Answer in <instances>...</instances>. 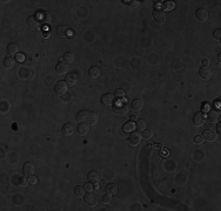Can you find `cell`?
Masks as SVG:
<instances>
[{
	"mask_svg": "<svg viewBox=\"0 0 221 211\" xmlns=\"http://www.w3.org/2000/svg\"><path fill=\"white\" fill-rule=\"evenodd\" d=\"M67 90H68V85L66 83V81H58L57 85L54 86V92L59 96L65 95L67 93Z\"/></svg>",
	"mask_w": 221,
	"mask_h": 211,
	"instance_id": "6da1fadb",
	"label": "cell"
},
{
	"mask_svg": "<svg viewBox=\"0 0 221 211\" xmlns=\"http://www.w3.org/2000/svg\"><path fill=\"white\" fill-rule=\"evenodd\" d=\"M153 18L157 21V24H164L166 21V13L164 9H154L153 11Z\"/></svg>",
	"mask_w": 221,
	"mask_h": 211,
	"instance_id": "7a4b0ae2",
	"label": "cell"
},
{
	"mask_svg": "<svg viewBox=\"0 0 221 211\" xmlns=\"http://www.w3.org/2000/svg\"><path fill=\"white\" fill-rule=\"evenodd\" d=\"M84 201H85V203H86L87 205H89V206H95V205L98 204L97 196L92 193V191H91V193H85V196H84Z\"/></svg>",
	"mask_w": 221,
	"mask_h": 211,
	"instance_id": "3957f363",
	"label": "cell"
},
{
	"mask_svg": "<svg viewBox=\"0 0 221 211\" xmlns=\"http://www.w3.org/2000/svg\"><path fill=\"white\" fill-rule=\"evenodd\" d=\"M114 101H115V96L113 94H111V93H106V94H104L101 96V103L104 106H106V107L113 106Z\"/></svg>",
	"mask_w": 221,
	"mask_h": 211,
	"instance_id": "277c9868",
	"label": "cell"
},
{
	"mask_svg": "<svg viewBox=\"0 0 221 211\" xmlns=\"http://www.w3.org/2000/svg\"><path fill=\"white\" fill-rule=\"evenodd\" d=\"M113 112H114L115 114L121 115V116H125V115L128 114V112H129V108H128V106H127V105L121 103V105L114 106V107H113Z\"/></svg>",
	"mask_w": 221,
	"mask_h": 211,
	"instance_id": "5b68a950",
	"label": "cell"
},
{
	"mask_svg": "<svg viewBox=\"0 0 221 211\" xmlns=\"http://www.w3.org/2000/svg\"><path fill=\"white\" fill-rule=\"evenodd\" d=\"M206 122V115L203 113H196L193 116V124L195 127H201Z\"/></svg>",
	"mask_w": 221,
	"mask_h": 211,
	"instance_id": "8992f818",
	"label": "cell"
},
{
	"mask_svg": "<svg viewBox=\"0 0 221 211\" xmlns=\"http://www.w3.org/2000/svg\"><path fill=\"white\" fill-rule=\"evenodd\" d=\"M142 135L139 132H133L131 135H129V139H128V142L129 144L132 146H138L140 142H141Z\"/></svg>",
	"mask_w": 221,
	"mask_h": 211,
	"instance_id": "52a82bcc",
	"label": "cell"
},
{
	"mask_svg": "<svg viewBox=\"0 0 221 211\" xmlns=\"http://www.w3.org/2000/svg\"><path fill=\"white\" fill-rule=\"evenodd\" d=\"M207 120L212 123L218 122V121L220 120V112H219L218 109H212V110H209L208 114H207Z\"/></svg>",
	"mask_w": 221,
	"mask_h": 211,
	"instance_id": "ba28073f",
	"label": "cell"
},
{
	"mask_svg": "<svg viewBox=\"0 0 221 211\" xmlns=\"http://www.w3.org/2000/svg\"><path fill=\"white\" fill-rule=\"evenodd\" d=\"M195 17L200 22H205L208 19V12L205 8H198L195 12Z\"/></svg>",
	"mask_w": 221,
	"mask_h": 211,
	"instance_id": "9c48e42d",
	"label": "cell"
},
{
	"mask_svg": "<svg viewBox=\"0 0 221 211\" xmlns=\"http://www.w3.org/2000/svg\"><path fill=\"white\" fill-rule=\"evenodd\" d=\"M22 171L25 176H33L36 174V166L33 163H25L24 167H22Z\"/></svg>",
	"mask_w": 221,
	"mask_h": 211,
	"instance_id": "30bf717a",
	"label": "cell"
},
{
	"mask_svg": "<svg viewBox=\"0 0 221 211\" xmlns=\"http://www.w3.org/2000/svg\"><path fill=\"white\" fill-rule=\"evenodd\" d=\"M68 70H70L68 63L65 61L59 62V63L55 66V72H57L58 74H66V73H68Z\"/></svg>",
	"mask_w": 221,
	"mask_h": 211,
	"instance_id": "8fae6325",
	"label": "cell"
},
{
	"mask_svg": "<svg viewBox=\"0 0 221 211\" xmlns=\"http://www.w3.org/2000/svg\"><path fill=\"white\" fill-rule=\"evenodd\" d=\"M202 137L205 141H208V142H214L216 140V134L211 130V129H206L205 132H202Z\"/></svg>",
	"mask_w": 221,
	"mask_h": 211,
	"instance_id": "7c38bea8",
	"label": "cell"
},
{
	"mask_svg": "<svg viewBox=\"0 0 221 211\" xmlns=\"http://www.w3.org/2000/svg\"><path fill=\"white\" fill-rule=\"evenodd\" d=\"M199 75H200L201 79L209 80L212 78V70H211V68H208V67H202V68H200V70H199Z\"/></svg>",
	"mask_w": 221,
	"mask_h": 211,
	"instance_id": "4fadbf2b",
	"label": "cell"
},
{
	"mask_svg": "<svg viewBox=\"0 0 221 211\" xmlns=\"http://www.w3.org/2000/svg\"><path fill=\"white\" fill-rule=\"evenodd\" d=\"M88 117H89V112L87 110H81L77 114V121L79 123H85L88 122Z\"/></svg>",
	"mask_w": 221,
	"mask_h": 211,
	"instance_id": "5bb4252c",
	"label": "cell"
},
{
	"mask_svg": "<svg viewBox=\"0 0 221 211\" xmlns=\"http://www.w3.org/2000/svg\"><path fill=\"white\" fill-rule=\"evenodd\" d=\"M88 181L91 183H94V184H98L100 181H101V175L95 171V170H93V171H91L88 174Z\"/></svg>",
	"mask_w": 221,
	"mask_h": 211,
	"instance_id": "9a60e30c",
	"label": "cell"
},
{
	"mask_svg": "<svg viewBox=\"0 0 221 211\" xmlns=\"http://www.w3.org/2000/svg\"><path fill=\"white\" fill-rule=\"evenodd\" d=\"M77 132L81 136H86L89 132V126L88 124H85V123H80L79 126L77 127Z\"/></svg>",
	"mask_w": 221,
	"mask_h": 211,
	"instance_id": "2e32d148",
	"label": "cell"
},
{
	"mask_svg": "<svg viewBox=\"0 0 221 211\" xmlns=\"http://www.w3.org/2000/svg\"><path fill=\"white\" fill-rule=\"evenodd\" d=\"M78 82V75L75 73H68L66 76V83L68 86H74Z\"/></svg>",
	"mask_w": 221,
	"mask_h": 211,
	"instance_id": "e0dca14e",
	"label": "cell"
},
{
	"mask_svg": "<svg viewBox=\"0 0 221 211\" xmlns=\"http://www.w3.org/2000/svg\"><path fill=\"white\" fill-rule=\"evenodd\" d=\"M61 132L65 136H71V135L74 134V127L72 126L71 123H66V124H64Z\"/></svg>",
	"mask_w": 221,
	"mask_h": 211,
	"instance_id": "ac0fdd59",
	"label": "cell"
},
{
	"mask_svg": "<svg viewBox=\"0 0 221 211\" xmlns=\"http://www.w3.org/2000/svg\"><path fill=\"white\" fill-rule=\"evenodd\" d=\"M14 66H16V60H14L11 55L6 56V58L4 59V67H5V68L12 69V68H14Z\"/></svg>",
	"mask_w": 221,
	"mask_h": 211,
	"instance_id": "d6986e66",
	"label": "cell"
},
{
	"mask_svg": "<svg viewBox=\"0 0 221 211\" xmlns=\"http://www.w3.org/2000/svg\"><path fill=\"white\" fill-rule=\"evenodd\" d=\"M142 107H143V103H142V101L140 99H135V100H133L132 103H131V109L134 110V112H139V110H141Z\"/></svg>",
	"mask_w": 221,
	"mask_h": 211,
	"instance_id": "ffe728a7",
	"label": "cell"
},
{
	"mask_svg": "<svg viewBox=\"0 0 221 211\" xmlns=\"http://www.w3.org/2000/svg\"><path fill=\"white\" fill-rule=\"evenodd\" d=\"M7 52L9 54L12 56V55H17L19 53V45L16 44V42H12L7 46Z\"/></svg>",
	"mask_w": 221,
	"mask_h": 211,
	"instance_id": "44dd1931",
	"label": "cell"
},
{
	"mask_svg": "<svg viewBox=\"0 0 221 211\" xmlns=\"http://www.w3.org/2000/svg\"><path fill=\"white\" fill-rule=\"evenodd\" d=\"M88 75L89 78H92V79H98L101 75V70H100L99 67H92L88 70Z\"/></svg>",
	"mask_w": 221,
	"mask_h": 211,
	"instance_id": "7402d4cb",
	"label": "cell"
},
{
	"mask_svg": "<svg viewBox=\"0 0 221 211\" xmlns=\"http://www.w3.org/2000/svg\"><path fill=\"white\" fill-rule=\"evenodd\" d=\"M135 128H136L135 123H134L132 120H131V121H128V122L125 123L124 127H123V130H124L125 132H133Z\"/></svg>",
	"mask_w": 221,
	"mask_h": 211,
	"instance_id": "603a6c76",
	"label": "cell"
},
{
	"mask_svg": "<svg viewBox=\"0 0 221 211\" xmlns=\"http://www.w3.org/2000/svg\"><path fill=\"white\" fill-rule=\"evenodd\" d=\"M27 24H28V26L29 27H33V28H36L40 25V21L38 20V18L36 17H28L27 19Z\"/></svg>",
	"mask_w": 221,
	"mask_h": 211,
	"instance_id": "cb8c5ba5",
	"label": "cell"
},
{
	"mask_svg": "<svg viewBox=\"0 0 221 211\" xmlns=\"http://www.w3.org/2000/svg\"><path fill=\"white\" fill-rule=\"evenodd\" d=\"M106 191L107 193H111L113 196V195H115V193H118V186H116L115 183H108L106 185Z\"/></svg>",
	"mask_w": 221,
	"mask_h": 211,
	"instance_id": "d4e9b609",
	"label": "cell"
},
{
	"mask_svg": "<svg viewBox=\"0 0 221 211\" xmlns=\"http://www.w3.org/2000/svg\"><path fill=\"white\" fill-rule=\"evenodd\" d=\"M57 34L59 35L60 38L67 36V34H68V28H67L66 26H59V27H57Z\"/></svg>",
	"mask_w": 221,
	"mask_h": 211,
	"instance_id": "484cf974",
	"label": "cell"
},
{
	"mask_svg": "<svg viewBox=\"0 0 221 211\" xmlns=\"http://www.w3.org/2000/svg\"><path fill=\"white\" fill-rule=\"evenodd\" d=\"M62 59H64V61L67 62V63H72V62L75 60V55L71 52H67V53H65V54H64Z\"/></svg>",
	"mask_w": 221,
	"mask_h": 211,
	"instance_id": "4316f807",
	"label": "cell"
},
{
	"mask_svg": "<svg viewBox=\"0 0 221 211\" xmlns=\"http://www.w3.org/2000/svg\"><path fill=\"white\" fill-rule=\"evenodd\" d=\"M98 121H99V115L97 113H89V117H88V123L89 124H92V126H94V124H97Z\"/></svg>",
	"mask_w": 221,
	"mask_h": 211,
	"instance_id": "83f0119b",
	"label": "cell"
},
{
	"mask_svg": "<svg viewBox=\"0 0 221 211\" xmlns=\"http://www.w3.org/2000/svg\"><path fill=\"white\" fill-rule=\"evenodd\" d=\"M74 193H75V196H77V197L81 198V197H84V196H85L86 190H85V188H82V186H80V185H79V186H77V188H75Z\"/></svg>",
	"mask_w": 221,
	"mask_h": 211,
	"instance_id": "f1b7e54d",
	"label": "cell"
},
{
	"mask_svg": "<svg viewBox=\"0 0 221 211\" xmlns=\"http://www.w3.org/2000/svg\"><path fill=\"white\" fill-rule=\"evenodd\" d=\"M135 126H136V128L139 129V130H145L146 129V121L145 120H138V122L135 123Z\"/></svg>",
	"mask_w": 221,
	"mask_h": 211,
	"instance_id": "f546056e",
	"label": "cell"
},
{
	"mask_svg": "<svg viewBox=\"0 0 221 211\" xmlns=\"http://www.w3.org/2000/svg\"><path fill=\"white\" fill-rule=\"evenodd\" d=\"M126 5L129 6L131 8H136V7H139L140 2L136 1V0H129V1H126Z\"/></svg>",
	"mask_w": 221,
	"mask_h": 211,
	"instance_id": "4dcf8cb0",
	"label": "cell"
},
{
	"mask_svg": "<svg viewBox=\"0 0 221 211\" xmlns=\"http://www.w3.org/2000/svg\"><path fill=\"white\" fill-rule=\"evenodd\" d=\"M111 201H112V195L111 193H106V195L102 196V202L105 204H109Z\"/></svg>",
	"mask_w": 221,
	"mask_h": 211,
	"instance_id": "1f68e13d",
	"label": "cell"
},
{
	"mask_svg": "<svg viewBox=\"0 0 221 211\" xmlns=\"http://www.w3.org/2000/svg\"><path fill=\"white\" fill-rule=\"evenodd\" d=\"M152 135H153V132H152V130H150V129H145L143 132H142V137H143V139H147V140L152 137Z\"/></svg>",
	"mask_w": 221,
	"mask_h": 211,
	"instance_id": "d6a6232c",
	"label": "cell"
},
{
	"mask_svg": "<svg viewBox=\"0 0 221 211\" xmlns=\"http://www.w3.org/2000/svg\"><path fill=\"white\" fill-rule=\"evenodd\" d=\"M114 96L116 97V99H123V97L125 96V92L123 89H116L114 93Z\"/></svg>",
	"mask_w": 221,
	"mask_h": 211,
	"instance_id": "836d02e7",
	"label": "cell"
},
{
	"mask_svg": "<svg viewBox=\"0 0 221 211\" xmlns=\"http://www.w3.org/2000/svg\"><path fill=\"white\" fill-rule=\"evenodd\" d=\"M213 38H214L215 40H220V38H221V29L220 28H218V29H215V31H214V33H213Z\"/></svg>",
	"mask_w": 221,
	"mask_h": 211,
	"instance_id": "e575fe53",
	"label": "cell"
},
{
	"mask_svg": "<svg viewBox=\"0 0 221 211\" xmlns=\"http://www.w3.org/2000/svg\"><path fill=\"white\" fill-rule=\"evenodd\" d=\"M84 188H85V190H86L87 193H91V191L93 190V183H91V182H87V183H85Z\"/></svg>",
	"mask_w": 221,
	"mask_h": 211,
	"instance_id": "d590c367",
	"label": "cell"
},
{
	"mask_svg": "<svg viewBox=\"0 0 221 211\" xmlns=\"http://www.w3.org/2000/svg\"><path fill=\"white\" fill-rule=\"evenodd\" d=\"M194 143L195 144H202L203 143V137L201 135H198L194 137Z\"/></svg>",
	"mask_w": 221,
	"mask_h": 211,
	"instance_id": "8d00e7d4",
	"label": "cell"
},
{
	"mask_svg": "<svg viewBox=\"0 0 221 211\" xmlns=\"http://www.w3.org/2000/svg\"><path fill=\"white\" fill-rule=\"evenodd\" d=\"M169 154H171V151H169L168 149H162V148L160 149V155H161L162 157H168V156H169Z\"/></svg>",
	"mask_w": 221,
	"mask_h": 211,
	"instance_id": "74e56055",
	"label": "cell"
},
{
	"mask_svg": "<svg viewBox=\"0 0 221 211\" xmlns=\"http://www.w3.org/2000/svg\"><path fill=\"white\" fill-rule=\"evenodd\" d=\"M29 182H28V179H26V177H21V178H19V184L21 185V186H26Z\"/></svg>",
	"mask_w": 221,
	"mask_h": 211,
	"instance_id": "f35d334b",
	"label": "cell"
},
{
	"mask_svg": "<svg viewBox=\"0 0 221 211\" xmlns=\"http://www.w3.org/2000/svg\"><path fill=\"white\" fill-rule=\"evenodd\" d=\"M28 182H29V184H36L38 183V178H36V176H29V178H28Z\"/></svg>",
	"mask_w": 221,
	"mask_h": 211,
	"instance_id": "ab89813d",
	"label": "cell"
},
{
	"mask_svg": "<svg viewBox=\"0 0 221 211\" xmlns=\"http://www.w3.org/2000/svg\"><path fill=\"white\" fill-rule=\"evenodd\" d=\"M164 7L167 9V11H168V9H172L173 7H174V2L169 1V2H167V4H165V5H164Z\"/></svg>",
	"mask_w": 221,
	"mask_h": 211,
	"instance_id": "60d3db41",
	"label": "cell"
},
{
	"mask_svg": "<svg viewBox=\"0 0 221 211\" xmlns=\"http://www.w3.org/2000/svg\"><path fill=\"white\" fill-rule=\"evenodd\" d=\"M51 19H52V17H51V15H50V14H45V22H46V24H50V22H51Z\"/></svg>",
	"mask_w": 221,
	"mask_h": 211,
	"instance_id": "b9f144b4",
	"label": "cell"
},
{
	"mask_svg": "<svg viewBox=\"0 0 221 211\" xmlns=\"http://www.w3.org/2000/svg\"><path fill=\"white\" fill-rule=\"evenodd\" d=\"M208 65H209V60H208V59H203V60H202V66H203V67H208Z\"/></svg>",
	"mask_w": 221,
	"mask_h": 211,
	"instance_id": "7bdbcfd3",
	"label": "cell"
},
{
	"mask_svg": "<svg viewBox=\"0 0 221 211\" xmlns=\"http://www.w3.org/2000/svg\"><path fill=\"white\" fill-rule=\"evenodd\" d=\"M153 149L160 150V149H161V146H160V144H153Z\"/></svg>",
	"mask_w": 221,
	"mask_h": 211,
	"instance_id": "ee69618b",
	"label": "cell"
},
{
	"mask_svg": "<svg viewBox=\"0 0 221 211\" xmlns=\"http://www.w3.org/2000/svg\"><path fill=\"white\" fill-rule=\"evenodd\" d=\"M216 132H218V134H221V126L220 124H218V126H216Z\"/></svg>",
	"mask_w": 221,
	"mask_h": 211,
	"instance_id": "f6af8a7d",
	"label": "cell"
},
{
	"mask_svg": "<svg viewBox=\"0 0 221 211\" xmlns=\"http://www.w3.org/2000/svg\"><path fill=\"white\" fill-rule=\"evenodd\" d=\"M18 60H19V61H22V60H24V55L19 54V55H18Z\"/></svg>",
	"mask_w": 221,
	"mask_h": 211,
	"instance_id": "bcb514c9",
	"label": "cell"
},
{
	"mask_svg": "<svg viewBox=\"0 0 221 211\" xmlns=\"http://www.w3.org/2000/svg\"><path fill=\"white\" fill-rule=\"evenodd\" d=\"M207 108H208V103H203V105H202V110L207 109Z\"/></svg>",
	"mask_w": 221,
	"mask_h": 211,
	"instance_id": "7dc6e473",
	"label": "cell"
},
{
	"mask_svg": "<svg viewBox=\"0 0 221 211\" xmlns=\"http://www.w3.org/2000/svg\"><path fill=\"white\" fill-rule=\"evenodd\" d=\"M135 119H136V116H135V115H132V121L133 120H135Z\"/></svg>",
	"mask_w": 221,
	"mask_h": 211,
	"instance_id": "c3c4849f",
	"label": "cell"
}]
</instances>
